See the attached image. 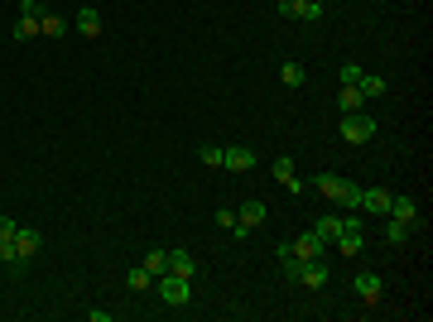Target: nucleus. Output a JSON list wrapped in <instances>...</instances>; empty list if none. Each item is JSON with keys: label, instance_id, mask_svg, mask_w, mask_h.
Segmentation results:
<instances>
[{"label": "nucleus", "instance_id": "obj_30", "mask_svg": "<svg viewBox=\"0 0 433 322\" xmlns=\"http://www.w3.org/2000/svg\"><path fill=\"white\" fill-rule=\"evenodd\" d=\"M294 5H298V0H279V15H284V20H294Z\"/></svg>", "mask_w": 433, "mask_h": 322}, {"label": "nucleus", "instance_id": "obj_2", "mask_svg": "<svg viewBox=\"0 0 433 322\" xmlns=\"http://www.w3.org/2000/svg\"><path fill=\"white\" fill-rule=\"evenodd\" d=\"M154 294H159L169 308H183V303L193 298V279H183V274H169V269H164L159 279H154Z\"/></svg>", "mask_w": 433, "mask_h": 322}, {"label": "nucleus", "instance_id": "obj_27", "mask_svg": "<svg viewBox=\"0 0 433 322\" xmlns=\"http://www.w3.org/2000/svg\"><path fill=\"white\" fill-rule=\"evenodd\" d=\"M15 231H20V221H10V216H0V241H15Z\"/></svg>", "mask_w": 433, "mask_h": 322}, {"label": "nucleus", "instance_id": "obj_13", "mask_svg": "<svg viewBox=\"0 0 433 322\" xmlns=\"http://www.w3.org/2000/svg\"><path fill=\"white\" fill-rule=\"evenodd\" d=\"M78 34L82 39H97V34H102V10H97V5H82L78 10Z\"/></svg>", "mask_w": 433, "mask_h": 322}, {"label": "nucleus", "instance_id": "obj_11", "mask_svg": "<svg viewBox=\"0 0 433 322\" xmlns=\"http://www.w3.org/2000/svg\"><path fill=\"white\" fill-rule=\"evenodd\" d=\"M327 274H332V269H327L323 260H303V265H298V284H303V289H323Z\"/></svg>", "mask_w": 433, "mask_h": 322}, {"label": "nucleus", "instance_id": "obj_3", "mask_svg": "<svg viewBox=\"0 0 433 322\" xmlns=\"http://www.w3.org/2000/svg\"><path fill=\"white\" fill-rule=\"evenodd\" d=\"M371 135H376V120H371V116H361V111L342 116V140H347V144H366Z\"/></svg>", "mask_w": 433, "mask_h": 322}, {"label": "nucleus", "instance_id": "obj_6", "mask_svg": "<svg viewBox=\"0 0 433 322\" xmlns=\"http://www.w3.org/2000/svg\"><path fill=\"white\" fill-rule=\"evenodd\" d=\"M260 163V154L250 149V144H231V149H221V168H231V173H250Z\"/></svg>", "mask_w": 433, "mask_h": 322}, {"label": "nucleus", "instance_id": "obj_26", "mask_svg": "<svg viewBox=\"0 0 433 322\" xmlns=\"http://www.w3.org/2000/svg\"><path fill=\"white\" fill-rule=\"evenodd\" d=\"M197 159L207 163V168H221V144H202V149H197Z\"/></svg>", "mask_w": 433, "mask_h": 322}, {"label": "nucleus", "instance_id": "obj_7", "mask_svg": "<svg viewBox=\"0 0 433 322\" xmlns=\"http://www.w3.org/2000/svg\"><path fill=\"white\" fill-rule=\"evenodd\" d=\"M361 216H342V231H337V250L352 260V255H361Z\"/></svg>", "mask_w": 433, "mask_h": 322}, {"label": "nucleus", "instance_id": "obj_20", "mask_svg": "<svg viewBox=\"0 0 433 322\" xmlns=\"http://www.w3.org/2000/svg\"><path fill=\"white\" fill-rule=\"evenodd\" d=\"M356 87H361V97H366V101L385 97V78H371V73H361V82H356Z\"/></svg>", "mask_w": 433, "mask_h": 322}, {"label": "nucleus", "instance_id": "obj_21", "mask_svg": "<svg viewBox=\"0 0 433 322\" xmlns=\"http://www.w3.org/2000/svg\"><path fill=\"white\" fill-rule=\"evenodd\" d=\"M39 29H44V39H63V34H68V20H63V15H44Z\"/></svg>", "mask_w": 433, "mask_h": 322}, {"label": "nucleus", "instance_id": "obj_5", "mask_svg": "<svg viewBox=\"0 0 433 322\" xmlns=\"http://www.w3.org/2000/svg\"><path fill=\"white\" fill-rule=\"evenodd\" d=\"M390 216H400L409 231H424V212H419V202L405 197V192H395V197H390Z\"/></svg>", "mask_w": 433, "mask_h": 322}, {"label": "nucleus", "instance_id": "obj_4", "mask_svg": "<svg viewBox=\"0 0 433 322\" xmlns=\"http://www.w3.org/2000/svg\"><path fill=\"white\" fill-rule=\"evenodd\" d=\"M356 294H361V303H366V308H380V303H385V279H380L376 269L356 274Z\"/></svg>", "mask_w": 433, "mask_h": 322}, {"label": "nucleus", "instance_id": "obj_31", "mask_svg": "<svg viewBox=\"0 0 433 322\" xmlns=\"http://www.w3.org/2000/svg\"><path fill=\"white\" fill-rule=\"evenodd\" d=\"M318 5H323V0H318Z\"/></svg>", "mask_w": 433, "mask_h": 322}, {"label": "nucleus", "instance_id": "obj_19", "mask_svg": "<svg viewBox=\"0 0 433 322\" xmlns=\"http://www.w3.org/2000/svg\"><path fill=\"white\" fill-rule=\"evenodd\" d=\"M150 284H154V274H150V269H145V265H140V269H130V274H126V289H130V294H145Z\"/></svg>", "mask_w": 433, "mask_h": 322}, {"label": "nucleus", "instance_id": "obj_25", "mask_svg": "<svg viewBox=\"0 0 433 322\" xmlns=\"http://www.w3.org/2000/svg\"><path fill=\"white\" fill-rule=\"evenodd\" d=\"M216 226H226L231 236H241V221H236V207H221V212H216Z\"/></svg>", "mask_w": 433, "mask_h": 322}, {"label": "nucleus", "instance_id": "obj_10", "mask_svg": "<svg viewBox=\"0 0 433 322\" xmlns=\"http://www.w3.org/2000/svg\"><path fill=\"white\" fill-rule=\"evenodd\" d=\"M265 202H255V197H250V202H241V207H236V221H241V236H250V231H255V226H265Z\"/></svg>", "mask_w": 433, "mask_h": 322}, {"label": "nucleus", "instance_id": "obj_14", "mask_svg": "<svg viewBox=\"0 0 433 322\" xmlns=\"http://www.w3.org/2000/svg\"><path fill=\"white\" fill-rule=\"evenodd\" d=\"M337 106H342V116H352V111H361V106H366L361 87H347V82H342V92H337Z\"/></svg>", "mask_w": 433, "mask_h": 322}, {"label": "nucleus", "instance_id": "obj_23", "mask_svg": "<svg viewBox=\"0 0 433 322\" xmlns=\"http://www.w3.org/2000/svg\"><path fill=\"white\" fill-rule=\"evenodd\" d=\"M294 20H308V25H313V20H323V5H318V0H298V5H294Z\"/></svg>", "mask_w": 433, "mask_h": 322}, {"label": "nucleus", "instance_id": "obj_16", "mask_svg": "<svg viewBox=\"0 0 433 322\" xmlns=\"http://www.w3.org/2000/svg\"><path fill=\"white\" fill-rule=\"evenodd\" d=\"M380 221H385V241H390V245H405L409 236H414V231H409L400 216H380Z\"/></svg>", "mask_w": 433, "mask_h": 322}, {"label": "nucleus", "instance_id": "obj_1", "mask_svg": "<svg viewBox=\"0 0 433 322\" xmlns=\"http://www.w3.org/2000/svg\"><path fill=\"white\" fill-rule=\"evenodd\" d=\"M313 192H323V197L352 207V212H356V202H361V188H356L352 178H337V173H318V178H313Z\"/></svg>", "mask_w": 433, "mask_h": 322}, {"label": "nucleus", "instance_id": "obj_29", "mask_svg": "<svg viewBox=\"0 0 433 322\" xmlns=\"http://www.w3.org/2000/svg\"><path fill=\"white\" fill-rule=\"evenodd\" d=\"M0 265H15V241H0Z\"/></svg>", "mask_w": 433, "mask_h": 322}, {"label": "nucleus", "instance_id": "obj_9", "mask_svg": "<svg viewBox=\"0 0 433 322\" xmlns=\"http://www.w3.org/2000/svg\"><path fill=\"white\" fill-rule=\"evenodd\" d=\"M39 245H44V236H39L34 226H20V231H15V265L34 260V255H39Z\"/></svg>", "mask_w": 433, "mask_h": 322}, {"label": "nucleus", "instance_id": "obj_22", "mask_svg": "<svg viewBox=\"0 0 433 322\" xmlns=\"http://www.w3.org/2000/svg\"><path fill=\"white\" fill-rule=\"evenodd\" d=\"M279 82H284V87H303V82H308L303 63H284V68H279Z\"/></svg>", "mask_w": 433, "mask_h": 322}, {"label": "nucleus", "instance_id": "obj_18", "mask_svg": "<svg viewBox=\"0 0 433 322\" xmlns=\"http://www.w3.org/2000/svg\"><path fill=\"white\" fill-rule=\"evenodd\" d=\"M193 255L188 250H169V274H183V279H193Z\"/></svg>", "mask_w": 433, "mask_h": 322}, {"label": "nucleus", "instance_id": "obj_12", "mask_svg": "<svg viewBox=\"0 0 433 322\" xmlns=\"http://www.w3.org/2000/svg\"><path fill=\"white\" fill-rule=\"evenodd\" d=\"M289 250H294L298 260H323V255H327V241H318L313 231H303V236H298V241L289 245Z\"/></svg>", "mask_w": 433, "mask_h": 322}, {"label": "nucleus", "instance_id": "obj_8", "mask_svg": "<svg viewBox=\"0 0 433 322\" xmlns=\"http://www.w3.org/2000/svg\"><path fill=\"white\" fill-rule=\"evenodd\" d=\"M390 197H395V192H385V188H361L356 212L361 216H390Z\"/></svg>", "mask_w": 433, "mask_h": 322}, {"label": "nucleus", "instance_id": "obj_17", "mask_svg": "<svg viewBox=\"0 0 433 322\" xmlns=\"http://www.w3.org/2000/svg\"><path fill=\"white\" fill-rule=\"evenodd\" d=\"M39 20H44V15H20V25H15V39H20V44L39 39V34H44V29H39Z\"/></svg>", "mask_w": 433, "mask_h": 322}, {"label": "nucleus", "instance_id": "obj_15", "mask_svg": "<svg viewBox=\"0 0 433 322\" xmlns=\"http://www.w3.org/2000/svg\"><path fill=\"white\" fill-rule=\"evenodd\" d=\"M337 231H342V216H318V221H313V236H318V241H337Z\"/></svg>", "mask_w": 433, "mask_h": 322}, {"label": "nucleus", "instance_id": "obj_24", "mask_svg": "<svg viewBox=\"0 0 433 322\" xmlns=\"http://www.w3.org/2000/svg\"><path fill=\"white\" fill-rule=\"evenodd\" d=\"M145 269H150V274L159 279L164 269H169V250H150V255H145Z\"/></svg>", "mask_w": 433, "mask_h": 322}, {"label": "nucleus", "instance_id": "obj_28", "mask_svg": "<svg viewBox=\"0 0 433 322\" xmlns=\"http://www.w3.org/2000/svg\"><path fill=\"white\" fill-rule=\"evenodd\" d=\"M342 82L356 87V82H361V68H356V63H342Z\"/></svg>", "mask_w": 433, "mask_h": 322}]
</instances>
